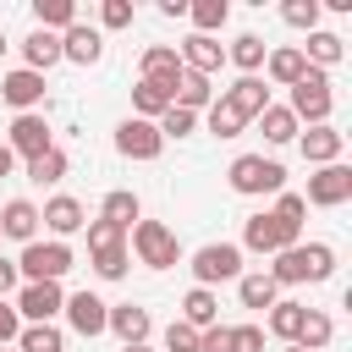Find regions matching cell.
<instances>
[{"instance_id": "obj_52", "label": "cell", "mask_w": 352, "mask_h": 352, "mask_svg": "<svg viewBox=\"0 0 352 352\" xmlns=\"http://www.w3.org/2000/svg\"><path fill=\"white\" fill-rule=\"evenodd\" d=\"M0 55H6V33H0Z\"/></svg>"}, {"instance_id": "obj_48", "label": "cell", "mask_w": 352, "mask_h": 352, "mask_svg": "<svg viewBox=\"0 0 352 352\" xmlns=\"http://www.w3.org/2000/svg\"><path fill=\"white\" fill-rule=\"evenodd\" d=\"M160 16H187V0H160Z\"/></svg>"}, {"instance_id": "obj_53", "label": "cell", "mask_w": 352, "mask_h": 352, "mask_svg": "<svg viewBox=\"0 0 352 352\" xmlns=\"http://www.w3.org/2000/svg\"><path fill=\"white\" fill-rule=\"evenodd\" d=\"M0 352H16V346H0Z\"/></svg>"}, {"instance_id": "obj_6", "label": "cell", "mask_w": 352, "mask_h": 352, "mask_svg": "<svg viewBox=\"0 0 352 352\" xmlns=\"http://www.w3.org/2000/svg\"><path fill=\"white\" fill-rule=\"evenodd\" d=\"M88 258H94L99 280H121L126 275V231L110 220H88Z\"/></svg>"}, {"instance_id": "obj_15", "label": "cell", "mask_w": 352, "mask_h": 352, "mask_svg": "<svg viewBox=\"0 0 352 352\" xmlns=\"http://www.w3.org/2000/svg\"><path fill=\"white\" fill-rule=\"evenodd\" d=\"M99 55H104V33H99V28H88V22H72V28L60 33V60L94 66Z\"/></svg>"}, {"instance_id": "obj_12", "label": "cell", "mask_w": 352, "mask_h": 352, "mask_svg": "<svg viewBox=\"0 0 352 352\" xmlns=\"http://www.w3.org/2000/svg\"><path fill=\"white\" fill-rule=\"evenodd\" d=\"M352 198V170L336 160V165H319V176H308V198L302 204H319V209H336Z\"/></svg>"}, {"instance_id": "obj_41", "label": "cell", "mask_w": 352, "mask_h": 352, "mask_svg": "<svg viewBox=\"0 0 352 352\" xmlns=\"http://www.w3.org/2000/svg\"><path fill=\"white\" fill-rule=\"evenodd\" d=\"M165 352H198V330L182 324V319H170L165 324Z\"/></svg>"}, {"instance_id": "obj_36", "label": "cell", "mask_w": 352, "mask_h": 352, "mask_svg": "<svg viewBox=\"0 0 352 352\" xmlns=\"http://www.w3.org/2000/svg\"><path fill=\"white\" fill-rule=\"evenodd\" d=\"M60 346L66 341L55 324H22V336H16V352H60Z\"/></svg>"}, {"instance_id": "obj_20", "label": "cell", "mask_w": 352, "mask_h": 352, "mask_svg": "<svg viewBox=\"0 0 352 352\" xmlns=\"http://www.w3.org/2000/svg\"><path fill=\"white\" fill-rule=\"evenodd\" d=\"M297 143H302V160L308 165H336L341 148H346V138L336 126H308V132H297Z\"/></svg>"}, {"instance_id": "obj_28", "label": "cell", "mask_w": 352, "mask_h": 352, "mask_svg": "<svg viewBox=\"0 0 352 352\" xmlns=\"http://www.w3.org/2000/svg\"><path fill=\"white\" fill-rule=\"evenodd\" d=\"M236 297H242V308H275L280 302V286L258 270V275H236Z\"/></svg>"}, {"instance_id": "obj_40", "label": "cell", "mask_w": 352, "mask_h": 352, "mask_svg": "<svg viewBox=\"0 0 352 352\" xmlns=\"http://www.w3.org/2000/svg\"><path fill=\"white\" fill-rule=\"evenodd\" d=\"M154 126H160V138H187V132L198 126V116H187V110H176V104H170V110H165Z\"/></svg>"}, {"instance_id": "obj_3", "label": "cell", "mask_w": 352, "mask_h": 352, "mask_svg": "<svg viewBox=\"0 0 352 352\" xmlns=\"http://www.w3.org/2000/svg\"><path fill=\"white\" fill-rule=\"evenodd\" d=\"M231 192L242 198H264V192H286V165L280 160H264V154H236L231 170H226Z\"/></svg>"}, {"instance_id": "obj_44", "label": "cell", "mask_w": 352, "mask_h": 352, "mask_svg": "<svg viewBox=\"0 0 352 352\" xmlns=\"http://www.w3.org/2000/svg\"><path fill=\"white\" fill-rule=\"evenodd\" d=\"M275 214H280V220H292V226H302V214H308L302 192H275Z\"/></svg>"}, {"instance_id": "obj_14", "label": "cell", "mask_w": 352, "mask_h": 352, "mask_svg": "<svg viewBox=\"0 0 352 352\" xmlns=\"http://www.w3.org/2000/svg\"><path fill=\"white\" fill-rule=\"evenodd\" d=\"M60 314L72 319V330H77V336H99V330L110 324V302H104V297H94V292H72Z\"/></svg>"}, {"instance_id": "obj_23", "label": "cell", "mask_w": 352, "mask_h": 352, "mask_svg": "<svg viewBox=\"0 0 352 352\" xmlns=\"http://www.w3.org/2000/svg\"><path fill=\"white\" fill-rule=\"evenodd\" d=\"M104 330H116L126 346H143V341H148V330H154V319H148V308L121 302V308H110V324H104Z\"/></svg>"}, {"instance_id": "obj_47", "label": "cell", "mask_w": 352, "mask_h": 352, "mask_svg": "<svg viewBox=\"0 0 352 352\" xmlns=\"http://www.w3.org/2000/svg\"><path fill=\"white\" fill-rule=\"evenodd\" d=\"M16 280H22V275H16V258H0V297H6Z\"/></svg>"}, {"instance_id": "obj_13", "label": "cell", "mask_w": 352, "mask_h": 352, "mask_svg": "<svg viewBox=\"0 0 352 352\" xmlns=\"http://www.w3.org/2000/svg\"><path fill=\"white\" fill-rule=\"evenodd\" d=\"M0 99H6L16 116H28L33 104H44V77H38V72H28V66L6 72V77H0Z\"/></svg>"}, {"instance_id": "obj_22", "label": "cell", "mask_w": 352, "mask_h": 352, "mask_svg": "<svg viewBox=\"0 0 352 352\" xmlns=\"http://www.w3.org/2000/svg\"><path fill=\"white\" fill-rule=\"evenodd\" d=\"M302 50V60L314 66V72H330V66H341V55H346V38L341 33H324V28H314L308 33V44H297Z\"/></svg>"}, {"instance_id": "obj_42", "label": "cell", "mask_w": 352, "mask_h": 352, "mask_svg": "<svg viewBox=\"0 0 352 352\" xmlns=\"http://www.w3.org/2000/svg\"><path fill=\"white\" fill-rule=\"evenodd\" d=\"M231 352H264V330L258 324H231Z\"/></svg>"}, {"instance_id": "obj_16", "label": "cell", "mask_w": 352, "mask_h": 352, "mask_svg": "<svg viewBox=\"0 0 352 352\" xmlns=\"http://www.w3.org/2000/svg\"><path fill=\"white\" fill-rule=\"evenodd\" d=\"M38 220H44V231H50V236H55V242H60V236H72V231H82V226H88V220H82V204H77V198H72V192H55V198H50V204H44V209H38Z\"/></svg>"}, {"instance_id": "obj_51", "label": "cell", "mask_w": 352, "mask_h": 352, "mask_svg": "<svg viewBox=\"0 0 352 352\" xmlns=\"http://www.w3.org/2000/svg\"><path fill=\"white\" fill-rule=\"evenodd\" d=\"M280 352H302V346H280Z\"/></svg>"}, {"instance_id": "obj_35", "label": "cell", "mask_w": 352, "mask_h": 352, "mask_svg": "<svg viewBox=\"0 0 352 352\" xmlns=\"http://www.w3.org/2000/svg\"><path fill=\"white\" fill-rule=\"evenodd\" d=\"M187 16H192V28H198L204 38H214V28H226L231 6H226V0H192V6H187Z\"/></svg>"}, {"instance_id": "obj_43", "label": "cell", "mask_w": 352, "mask_h": 352, "mask_svg": "<svg viewBox=\"0 0 352 352\" xmlns=\"http://www.w3.org/2000/svg\"><path fill=\"white\" fill-rule=\"evenodd\" d=\"M99 22L104 28H132V0H104L99 6Z\"/></svg>"}, {"instance_id": "obj_9", "label": "cell", "mask_w": 352, "mask_h": 352, "mask_svg": "<svg viewBox=\"0 0 352 352\" xmlns=\"http://www.w3.org/2000/svg\"><path fill=\"white\" fill-rule=\"evenodd\" d=\"M11 308H16L22 324H50V319L66 308V292H60V280H28Z\"/></svg>"}, {"instance_id": "obj_29", "label": "cell", "mask_w": 352, "mask_h": 352, "mask_svg": "<svg viewBox=\"0 0 352 352\" xmlns=\"http://www.w3.org/2000/svg\"><path fill=\"white\" fill-rule=\"evenodd\" d=\"M302 314H308V302H292V297H280L275 308H270V336H280L286 346L302 336Z\"/></svg>"}, {"instance_id": "obj_18", "label": "cell", "mask_w": 352, "mask_h": 352, "mask_svg": "<svg viewBox=\"0 0 352 352\" xmlns=\"http://www.w3.org/2000/svg\"><path fill=\"white\" fill-rule=\"evenodd\" d=\"M143 82H160V88L176 94V82H182V55H176L170 44H148V50H143Z\"/></svg>"}, {"instance_id": "obj_11", "label": "cell", "mask_w": 352, "mask_h": 352, "mask_svg": "<svg viewBox=\"0 0 352 352\" xmlns=\"http://www.w3.org/2000/svg\"><path fill=\"white\" fill-rule=\"evenodd\" d=\"M6 148H11V154H22V160H38V154H50V148H55V138H50V121H44L38 110L16 116V121H11V138H6Z\"/></svg>"}, {"instance_id": "obj_38", "label": "cell", "mask_w": 352, "mask_h": 352, "mask_svg": "<svg viewBox=\"0 0 352 352\" xmlns=\"http://www.w3.org/2000/svg\"><path fill=\"white\" fill-rule=\"evenodd\" d=\"M242 126H248V121H242L226 99H214V104H209V132H214V138H236Z\"/></svg>"}, {"instance_id": "obj_37", "label": "cell", "mask_w": 352, "mask_h": 352, "mask_svg": "<svg viewBox=\"0 0 352 352\" xmlns=\"http://www.w3.org/2000/svg\"><path fill=\"white\" fill-rule=\"evenodd\" d=\"M60 176H66V154H60V148H50V154L28 160V182H38V187H55Z\"/></svg>"}, {"instance_id": "obj_33", "label": "cell", "mask_w": 352, "mask_h": 352, "mask_svg": "<svg viewBox=\"0 0 352 352\" xmlns=\"http://www.w3.org/2000/svg\"><path fill=\"white\" fill-rule=\"evenodd\" d=\"M33 16H38L44 33H66V28L77 22V6H72V0H33Z\"/></svg>"}, {"instance_id": "obj_19", "label": "cell", "mask_w": 352, "mask_h": 352, "mask_svg": "<svg viewBox=\"0 0 352 352\" xmlns=\"http://www.w3.org/2000/svg\"><path fill=\"white\" fill-rule=\"evenodd\" d=\"M220 99H226V104H231L242 121H258V110L270 104V88H264V77H236V82H231Z\"/></svg>"}, {"instance_id": "obj_34", "label": "cell", "mask_w": 352, "mask_h": 352, "mask_svg": "<svg viewBox=\"0 0 352 352\" xmlns=\"http://www.w3.org/2000/svg\"><path fill=\"white\" fill-rule=\"evenodd\" d=\"M258 126H264V143H292L297 138V121H292L286 104H264L258 110Z\"/></svg>"}, {"instance_id": "obj_5", "label": "cell", "mask_w": 352, "mask_h": 352, "mask_svg": "<svg viewBox=\"0 0 352 352\" xmlns=\"http://www.w3.org/2000/svg\"><path fill=\"white\" fill-rule=\"evenodd\" d=\"M132 253H138V264H148V270L182 264V242H176V231H170L165 220H138V226H132Z\"/></svg>"}, {"instance_id": "obj_2", "label": "cell", "mask_w": 352, "mask_h": 352, "mask_svg": "<svg viewBox=\"0 0 352 352\" xmlns=\"http://www.w3.org/2000/svg\"><path fill=\"white\" fill-rule=\"evenodd\" d=\"M286 110H292L297 126H302V121H308V126H330V110H336L330 72H314V66H308V72L292 82V104H286Z\"/></svg>"}, {"instance_id": "obj_25", "label": "cell", "mask_w": 352, "mask_h": 352, "mask_svg": "<svg viewBox=\"0 0 352 352\" xmlns=\"http://www.w3.org/2000/svg\"><path fill=\"white\" fill-rule=\"evenodd\" d=\"M264 72H270V82L292 88V82L308 72V60H302V50H297V44H280V50H270V55H264Z\"/></svg>"}, {"instance_id": "obj_46", "label": "cell", "mask_w": 352, "mask_h": 352, "mask_svg": "<svg viewBox=\"0 0 352 352\" xmlns=\"http://www.w3.org/2000/svg\"><path fill=\"white\" fill-rule=\"evenodd\" d=\"M16 336H22V319H16V308L0 297V346H11Z\"/></svg>"}, {"instance_id": "obj_32", "label": "cell", "mask_w": 352, "mask_h": 352, "mask_svg": "<svg viewBox=\"0 0 352 352\" xmlns=\"http://www.w3.org/2000/svg\"><path fill=\"white\" fill-rule=\"evenodd\" d=\"M330 336H336V324H330V314H319V308H308V314H302V336H297L292 346H302V352H324V346H330Z\"/></svg>"}, {"instance_id": "obj_45", "label": "cell", "mask_w": 352, "mask_h": 352, "mask_svg": "<svg viewBox=\"0 0 352 352\" xmlns=\"http://www.w3.org/2000/svg\"><path fill=\"white\" fill-rule=\"evenodd\" d=\"M198 352H231V324H209V330H198Z\"/></svg>"}, {"instance_id": "obj_10", "label": "cell", "mask_w": 352, "mask_h": 352, "mask_svg": "<svg viewBox=\"0 0 352 352\" xmlns=\"http://www.w3.org/2000/svg\"><path fill=\"white\" fill-rule=\"evenodd\" d=\"M160 148H165V138H160L154 121L126 116V121L116 126V154H121V160H160Z\"/></svg>"}, {"instance_id": "obj_17", "label": "cell", "mask_w": 352, "mask_h": 352, "mask_svg": "<svg viewBox=\"0 0 352 352\" xmlns=\"http://www.w3.org/2000/svg\"><path fill=\"white\" fill-rule=\"evenodd\" d=\"M176 55H182V72H198V77H214V72L226 66V50H220L214 38H204V33H192Z\"/></svg>"}, {"instance_id": "obj_31", "label": "cell", "mask_w": 352, "mask_h": 352, "mask_svg": "<svg viewBox=\"0 0 352 352\" xmlns=\"http://www.w3.org/2000/svg\"><path fill=\"white\" fill-rule=\"evenodd\" d=\"M264 55H270V50H264V38H258V33H236V44L226 50V60H231V66H242V77H253V72L264 66Z\"/></svg>"}, {"instance_id": "obj_7", "label": "cell", "mask_w": 352, "mask_h": 352, "mask_svg": "<svg viewBox=\"0 0 352 352\" xmlns=\"http://www.w3.org/2000/svg\"><path fill=\"white\" fill-rule=\"evenodd\" d=\"M72 264H77V258H72V248L50 236V242H28V248H22L16 275H22V286H28V280H60Z\"/></svg>"}, {"instance_id": "obj_39", "label": "cell", "mask_w": 352, "mask_h": 352, "mask_svg": "<svg viewBox=\"0 0 352 352\" xmlns=\"http://www.w3.org/2000/svg\"><path fill=\"white\" fill-rule=\"evenodd\" d=\"M280 16H286L292 28H308V33H314V28H319V0H286Z\"/></svg>"}, {"instance_id": "obj_4", "label": "cell", "mask_w": 352, "mask_h": 352, "mask_svg": "<svg viewBox=\"0 0 352 352\" xmlns=\"http://www.w3.org/2000/svg\"><path fill=\"white\" fill-rule=\"evenodd\" d=\"M302 242V226H292V220H280L275 209H264V214H248L242 220V248L248 253H286V248H297Z\"/></svg>"}, {"instance_id": "obj_21", "label": "cell", "mask_w": 352, "mask_h": 352, "mask_svg": "<svg viewBox=\"0 0 352 352\" xmlns=\"http://www.w3.org/2000/svg\"><path fill=\"white\" fill-rule=\"evenodd\" d=\"M0 236H11V242H38V209L28 204V198H11L6 209H0Z\"/></svg>"}, {"instance_id": "obj_27", "label": "cell", "mask_w": 352, "mask_h": 352, "mask_svg": "<svg viewBox=\"0 0 352 352\" xmlns=\"http://www.w3.org/2000/svg\"><path fill=\"white\" fill-rule=\"evenodd\" d=\"M182 324H192V330H209V324H220V302H214V292L192 286V292L182 297Z\"/></svg>"}, {"instance_id": "obj_8", "label": "cell", "mask_w": 352, "mask_h": 352, "mask_svg": "<svg viewBox=\"0 0 352 352\" xmlns=\"http://www.w3.org/2000/svg\"><path fill=\"white\" fill-rule=\"evenodd\" d=\"M192 275H198L204 292H209L214 280H236V275H242V248H236V242H204V248L192 253Z\"/></svg>"}, {"instance_id": "obj_49", "label": "cell", "mask_w": 352, "mask_h": 352, "mask_svg": "<svg viewBox=\"0 0 352 352\" xmlns=\"http://www.w3.org/2000/svg\"><path fill=\"white\" fill-rule=\"evenodd\" d=\"M11 160H16V154H11L6 143H0V176H11Z\"/></svg>"}, {"instance_id": "obj_30", "label": "cell", "mask_w": 352, "mask_h": 352, "mask_svg": "<svg viewBox=\"0 0 352 352\" xmlns=\"http://www.w3.org/2000/svg\"><path fill=\"white\" fill-rule=\"evenodd\" d=\"M132 110H138V121H160V116L170 110V88L138 77V88H132Z\"/></svg>"}, {"instance_id": "obj_26", "label": "cell", "mask_w": 352, "mask_h": 352, "mask_svg": "<svg viewBox=\"0 0 352 352\" xmlns=\"http://www.w3.org/2000/svg\"><path fill=\"white\" fill-rule=\"evenodd\" d=\"M99 220H110V226H121V231H132V226L143 220V204H138V192H126V187H116V192H104V209H99Z\"/></svg>"}, {"instance_id": "obj_1", "label": "cell", "mask_w": 352, "mask_h": 352, "mask_svg": "<svg viewBox=\"0 0 352 352\" xmlns=\"http://www.w3.org/2000/svg\"><path fill=\"white\" fill-rule=\"evenodd\" d=\"M275 286H302V280H330L336 275V248L330 242H297L286 253H275V264L264 270Z\"/></svg>"}, {"instance_id": "obj_50", "label": "cell", "mask_w": 352, "mask_h": 352, "mask_svg": "<svg viewBox=\"0 0 352 352\" xmlns=\"http://www.w3.org/2000/svg\"><path fill=\"white\" fill-rule=\"evenodd\" d=\"M121 352H154V346H148V341H143V346H121Z\"/></svg>"}, {"instance_id": "obj_24", "label": "cell", "mask_w": 352, "mask_h": 352, "mask_svg": "<svg viewBox=\"0 0 352 352\" xmlns=\"http://www.w3.org/2000/svg\"><path fill=\"white\" fill-rule=\"evenodd\" d=\"M22 60H28V72H50L55 60H60V33H44V28H33L28 38H22Z\"/></svg>"}]
</instances>
